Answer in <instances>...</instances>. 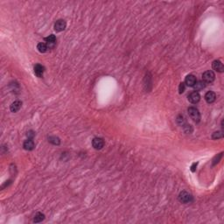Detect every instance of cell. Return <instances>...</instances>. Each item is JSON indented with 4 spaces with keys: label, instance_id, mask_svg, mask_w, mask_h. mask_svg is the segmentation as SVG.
I'll return each instance as SVG.
<instances>
[{
    "label": "cell",
    "instance_id": "52a82bcc",
    "mask_svg": "<svg viewBox=\"0 0 224 224\" xmlns=\"http://www.w3.org/2000/svg\"><path fill=\"white\" fill-rule=\"evenodd\" d=\"M67 26L66 21L63 20H59L54 23V30L56 32H61V31L65 30Z\"/></svg>",
    "mask_w": 224,
    "mask_h": 224
},
{
    "label": "cell",
    "instance_id": "8992f818",
    "mask_svg": "<svg viewBox=\"0 0 224 224\" xmlns=\"http://www.w3.org/2000/svg\"><path fill=\"white\" fill-rule=\"evenodd\" d=\"M46 44H47L48 49L53 48L55 47V45H56V38H55V36L53 34H51L47 38H46Z\"/></svg>",
    "mask_w": 224,
    "mask_h": 224
},
{
    "label": "cell",
    "instance_id": "e0dca14e",
    "mask_svg": "<svg viewBox=\"0 0 224 224\" xmlns=\"http://www.w3.org/2000/svg\"><path fill=\"white\" fill-rule=\"evenodd\" d=\"M49 142L52 143L53 144H60V138H56V137H50L49 138Z\"/></svg>",
    "mask_w": 224,
    "mask_h": 224
},
{
    "label": "cell",
    "instance_id": "5bb4252c",
    "mask_svg": "<svg viewBox=\"0 0 224 224\" xmlns=\"http://www.w3.org/2000/svg\"><path fill=\"white\" fill-rule=\"evenodd\" d=\"M206 87V83L202 81H200V82H196V83L194 84V88L195 89V91H199V90H201L203 89L204 88Z\"/></svg>",
    "mask_w": 224,
    "mask_h": 224
},
{
    "label": "cell",
    "instance_id": "8fae6325",
    "mask_svg": "<svg viewBox=\"0 0 224 224\" xmlns=\"http://www.w3.org/2000/svg\"><path fill=\"white\" fill-rule=\"evenodd\" d=\"M216 99V95L213 91H208L205 95V100L207 103H213Z\"/></svg>",
    "mask_w": 224,
    "mask_h": 224
},
{
    "label": "cell",
    "instance_id": "ba28073f",
    "mask_svg": "<svg viewBox=\"0 0 224 224\" xmlns=\"http://www.w3.org/2000/svg\"><path fill=\"white\" fill-rule=\"evenodd\" d=\"M196 82H197V80H196V77L194 74H188L185 79V84L188 87H194Z\"/></svg>",
    "mask_w": 224,
    "mask_h": 224
},
{
    "label": "cell",
    "instance_id": "5b68a950",
    "mask_svg": "<svg viewBox=\"0 0 224 224\" xmlns=\"http://www.w3.org/2000/svg\"><path fill=\"white\" fill-rule=\"evenodd\" d=\"M92 145L96 150H101L104 146V140L101 138H95L92 141Z\"/></svg>",
    "mask_w": 224,
    "mask_h": 224
},
{
    "label": "cell",
    "instance_id": "7a4b0ae2",
    "mask_svg": "<svg viewBox=\"0 0 224 224\" xmlns=\"http://www.w3.org/2000/svg\"><path fill=\"white\" fill-rule=\"evenodd\" d=\"M215 78V74L213 71L211 70H207V71L204 72L202 74V82H204L206 84L211 83L214 81Z\"/></svg>",
    "mask_w": 224,
    "mask_h": 224
},
{
    "label": "cell",
    "instance_id": "ffe728a7",
    "mask_svg": "<svg viewBox=\"0 0 224 224\" xmlns=\"http://www.w3.org/2000/svg\"><path fill=\"white\" fill-rule=\"evenodd\" d=\"M196 166H197V163L193 164V165L191 166V171H192V172H194V171H195V169H196Z\"/></svg>",
    "mask_w": 224,
    "mask_h": 224
},
{
    "label": "cell",
    "instance_id": "277c9868",
    "mask_svg": "<svg viewBox=\"0 0 224 224\" xmlns=\"http://www.w3.org/2000/svg\"><path fill=\"white\" fill-rule=\"evenodd\" d=\"M187 98H188V101L191 102V103L195 104V103L200 102V100H201V95H200L199 92L193 91L188 95Z\"/></svg>",
    "mask_w": 224,
    "mask_h": 224
},
{
    "label": "cell",
    "instance_id": "7c38bea8",
    "mask_svg": "<svg viewBox=\"0 0 224 224\" xmlns=\"http://www.w3.org/2000/svg\"><path fill=\"white\" fill-rule=\"evenodd\" d=\"M23 147L26 151H32V150L34 149L35 144H34V142L32 139H27V140H26L24 142V144H23Z\"/></svg>",
    "mask_w": 224,
    "mask_h": 224
},
{
    "label": "cell",
    "instance_id": "ac0fdd59",
    "mask_svg": "<svg viewBox=\"0 0 224 224\" xmlns=\"http://www.w3.org/2000/svg\"><path fill=\"white\" fill-rule=\"evenodd\" d=\"M222 132H214L213 134V136H212V138H214V139H218V138H222Z\"/></svg>",
    "mask_w": 224,
    "mask_h": 224
},
{
    "label": "cell",
    "instance_id": "4fadbf2b",
    "mask_svg": "<svg viewBox=\"0 0 224 224\" xmlns=\"http://www.w3.org/2000/svg\"><path fill=\"white\" fill-rule=\"evenodd\" d=\"M21 105H22V102L20 101H15L11 103L10 107V110L11 112H17L19 111L20 110Z\"/></svg>",
    "mask_w": 224,
    "mask_h": 224
},
{
    "label": "cell",
    "instance_id": "30bf717a",
    "mask_svg": "<svg viewBox=\"0 0 224 224\" xmlns=\"http://www.w3.org/2000/svg\"><path fill=\"white\" fill-rule=\"evenodd\" d=\"M212 68L213 69L215 70V71L219 72V73H222L224 70V67L223 64L222 63L221 61H214L213 63H212Z\"/></svg>",
    "mask_w": 224,
    "mask_h": 224
},
{
    "label": "cell",
    "instance_id": "d6986e66",
    "mask_svg": "<svg viewBox=\"0 0 224 224\" xmlns=\"http://www.w3.org/2000/svg\"><path fill=\"white\" fill-rule=\"evenodd\" d=\"M185 89H186V84L183 83V82H181L180 84V87H179V91L180 93L181 94V93H183L185 91Z\"/></svg>",
    "mask_w": 224,
    "mask_h": 224
},
{
    "label": "cell",
    "instance_id": "6da1fadb",
    "mask_svg": "<svg viewBox=\"0 0 224 224\" xmlns=\"http://www.w3.org/2000/svg\"><path fill=\"white\" fill-rule=\"evenodd\" d=\"M188 115L191 117V119H193L195 123H199L201 120V114L198 110V109H196L195 107H189L188 110Z\"/></svg>",
    "mask_w": 224,
    "mask_h": 224
},
{
    "label": "cell",
    "instance_id": "2e32d148",
    "mask_svg": "<svg viewBox=\"0 0 224 224\" xmlns=\"http://www.w3.org/2000/svg\"><path fill=\"white\" fill-rule=\"evenodd\" d=\"M45 219V215L42 214V213H37L34 216V219H33V222H41L43 220Z\"/></svg>",
    "mask_w": 224,
    "mask_h": 224
},
{
    "label": "cell",
    "instance_id": "9c48e42d",
    "mask_svg": "<svg viewBox=\"0 0 224 224\" xmlns=\"http://www.w3.org/2000/svg\"><path fill=\"white\" fill-rule=\"evenodd\" d=\"M44 72H45V68H44L42 65H41V64H36V65L34 66V74H35L36 76H38L39 78L43 77Z\"/></svg>",
    "mask_w": 224,
    "mask_h": 224
},
{
    "label": "cell",
    "instance_id": "3957f363",
    "mask_svg": "<svg viewBox=\"0 0 224 224\" xmlns=\"http://www.w3.org/2000/svg\"><path fill=\"white\" fill-rule=\"evenodd\" d=\"M179 200L182 203H189V202L192 201L193 197L189 193H187L186 191H182L179 195Z\"/></svg>",
    "mask_w": 224,
    "mask_h": 224
},
{
    "label": "cell",
    "instance_id": "9a60e30c",
    "mask_svg": "<svg viewBox=\"0 0 224 224\" xmlns=\"http://www.w3.org/2000/svg\"><path fill=\"white\" fill-rule=\"evenodd\" d=\"M37 49H38V51L40 52V53H46V52L47 51V44L46 43H43V42H41V43H39L38 44V46H37Z\"/></svg>",
    "mask_w": 224,
    "mask_h": 224
}]
</instances>
